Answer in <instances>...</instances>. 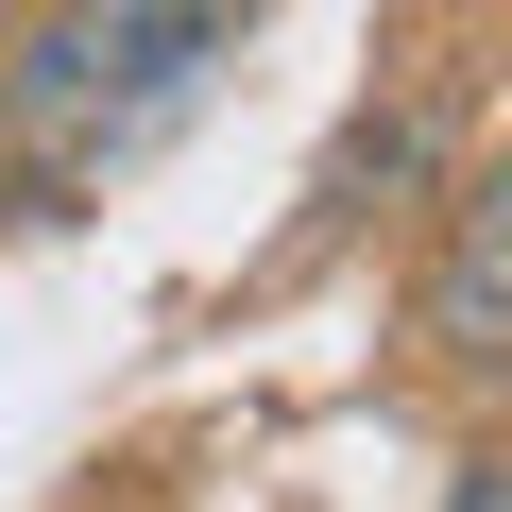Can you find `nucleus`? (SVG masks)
<instances>
[{
	"instance_id": "nucleus-3",
	"label": "nucleus",
	"mask_w": 512,
	"mask_h": 512,
	"mask_svg": "<svg viewBox=\"0 0 512 512\" xmlns=\"http://www.w3.org/2000/svg\"><path fill=\"white\" fill-rule=\"evenodd\" d=\"M444 512H512V461H461V478H444Z\"/></svg>"
},
{
	"instance_id": "nucleus-1",
	"label": "nucleus",
	"mask_w": 512,
	"mask_h": 512,
	"mask_svg": "<svg viewBox=\"0 0 512 512\" xmlns=\"http://www.w3.org/2000/svg\"><path fill=\"white\" fill-rule=\"evenodd\" d=\"M239 35H256V0H52L18 35V69H0V154H18V188L69 205V188L137 171L222 86Z\"/></svg>"
},
{
	"instance_id": "nucleus-2",
	"label": "nucleus",
	"mask_w": 512,
	"mask_h": 512,
	"mask_svg": "<svg viewBox=\"0 0 512 512\" xmlns=\"http://www.w3.org/2000/svg\"><path fill=\"white\" fill-rule=\"evenodd\" d=\"M427 342H444L461 376H495V359H512V171H478V188L444 205V274H427Z\"/></svg>"
}]
</instances>
